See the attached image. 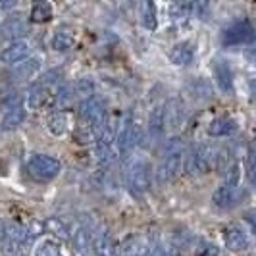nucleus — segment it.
<instances>
[{
    "label": "nucleus",
    "mask_w": 256,
    "mask_h": 256,
    "mask_svg": "<svg viewBox=\"0 0 256 256\" xmlns=\"http://www.w3.org/2000/svg\"><path fill=\"white\" fill-rule=\"evenodd\" d=\"M185 166V144L181 139L174 137L166 142L160 162L154 170V181L158 185H168L183 172Z\"/></svg>",
    "instance_id": "nucleus-1"
},
{
    "label": "nucleus",
    "mask_w": 256,
    "mask_h": 256,
    "mask_svg": "<svg viewBox=\"0 0 256 256\" xmlns=\"http://www.w3.org/2000/svg\"><path fill=\"white\" fill-rule=\"evenodd\" d=\"M126 185L135 196H141L152 185V166L144 156H135L126 164Z\"/></svg>",
    "instance_id": "nucleus-2"
},
{
    "label": "nucleus",
    "mask_w": 256,
    "mask_h": 256,
    "mask_svg": "<svg viewBox=\"0 0 256 256\" xmlns=\"http://www.w3.org/2000/svg\"><path fill=\"white\" fill-rule=\"evenodd\" d=\"M220 154H222V150L212 146V144H208V142L194 144L189 156H187L185 170L191 176H204V174H208V172H212V170H216L220 166Z\"/></svg>",
    "instance_id": "nucleus-3"
},
{
    "label": "nucleus",
    "mask_w": 256,
    "mask_h": 256,
    "mask_svg": "<svg viewBox=\"0 0 256 256\" xmlns=\"http://www.w3.org/2000/svg\"><path fill=\"white\" fill-rule=\"evenodd\" d=\"M26 170L29 178L37 183H48V181L56 180L62 172V162L54 156L48 154H31L27 158Z\"/></svg>",
    "instance_id": "nucleus-4"
},
{
    "label": "nucleus",
    "mask_w": 256,
    "mask_h": 256,
    "mask_svg": "<svg viewBox=\"0 0 256 256\" xmlns=\"http://www.w3.org/2000/svg\"><path fill=\"white\" fill-rule=\"evenodd\" d=\"M224 46H248L256 42V29L248 20H237L222 31Z\"/></svg>",
    "instance_id": "nucleus-5"
},
{
    "label": "nucleus",
    "mask_w": 256,
    "mask_h": 256,
    "mask_svg": "<svg viewBox=\"0 0 256 256\" xmlns=\"http://www.w3.org/2000/svg\"><path fill=\"white\" fill-rule=\"evenodd\" d=\"M137 142V129H135V116L133 112H126L120 118L118 133H116V150L122 156H128V152Z\"/></svg>",
    "instance_id": "nucleus-6"
},
{
    "label": "nucleus",
    "mask_w": 256,
    "mask_h": 256,
    "mask_svg": "<svg viewBox=\"0 0 256 256\" xmlns=\"http://www.w3.org/2000/svg\"><path fill=\"white\" fill-rule=\"evenodd\" d=\"M27 239V230L20 224V222H10L4 224L2 230V239H0V248L4 256H16L18 250L22 248V244Z\"/></svg>",
    "instance_id": "nucleus-7"
},
{
    "label": "nucleus",
    "mask_w": 256,
    "mask_h": 256,
    "mask_svg": "<svg viewBox=\"0 0 256 256\" xmlns=\"http://www.w3.org/2000/svg\"><path fill=\"white\" fill-rule=\"evenodd\" d=\"M152 246L154 244L148 241V237L133 233V235H128V237L122 241V246H120L118 254L120 256H150Z\"/></svg>",
    "instance_id": "nucleus-8"
},
{
    "label": "nucleus",
    "mask_w": 256,
    "mask_h": 256,
    "mask_svg": "<svg viewBox=\"0 0 256 256\" xmlns=\"http://www.w3.org/2000/svg\"><path fill=\"white\" fill-rule=\"evenodd\" d=\"M90 252H92V256H120L110 233H108V230H104L102 226H92Z\"/></svg>",
    "instance_id": "nucleus-9"
},
{
    "label": "nucleus",
    "mask_w": 256,
    "mask_h": 256,
    "mask_svg": "<svg viewBox=\"0 0 256 256\" xmlns=\"http://www.w3.org/2000/svg\"><path fill=\"white\" fill-rule=\"evenodd\" d=\"M246 196V192L241 187H230V185H220L218 189L212 194V202L222 210H228L237 206Z\"/></svg>",
    "instance_id": "nucleus-10"
},
{
    "label": "nucleus",
    "mask_w": 256,
    "mask_h": 256,
    "mask_svg": "<svg viewBox=\"0 0 256 256\" xmlns=\"http://www.w3.org/2000/svg\"><path fill=\"white\" fill-rule=\"evenodd\" d=\"M31 54V44L27 40H14L0 50V62L6 66H18Z\"/></svg>",
    "instance_id": "nucleus-11"
},
{
    "label": "nucleus",
    "mask_w": 256,
    "mask_h": 256,
    "mask_svg": "<svg viewBox=\"0 0 256 256\" xmlns=\"http://www.w3.org/2000/svg\"><path fill=\"white\" fill-rule=\"evenodd\" d=\"M214 79L218 83V89L224 92V94H233L235 92V77H233V68L228 60L224 58H218L214 66Z\"/></svg>",
    "instance_id": "nucleus-12"
},
{
    "label": "nucleus",
    "mask_w": 256,
    "mask_h": 256,
    "mask_svg": "<svg viewBox=\"0 0 256 256\" xmlns=\"http://www.w3.org/2000/svg\"><path fill=\"white\" fill-rule=\"evenodd\" d=\"M224 243L230 250H246L250 246V239L246 235V231L241 230L239 226H231V228H226L224 231Z\"/></svg>",
    "instance_id": "nucleus-13"
},
{
    "label": "nucleus",
    "mask_w": 256,
    "mask_h": 256,
    "mask_svg": "<svg viewBox=\"0 0 256 256\" xmlns=\"http://www.w3.org/2000/svg\"><path fill=\"white\" fill-rule=\"evenodd\" d=\"M237 122L230 118V116H220V118H214L210 124H208V135L210 137H230L237 131Z\"/></svg>",
    "instance_id": "nucleus-14"
},
{
    "label": "nucleus",
    "mask_w": 256,
    "mask_h": 256,
    "mask_svg": "<svg viewBox=\"0 0 256 256\" xmlns=\"http://www.w3.org/2000/svg\"><path fill=\"white\" fill-rule=\"evenodd\" d=\"M194 56H196V50L189 40H183V42H178L174 44V48L170 50V60L176 66H189L194 62Z\"/></svg>",
    "instance_id": "nucleus-15"
},
{
    "label": "nucleus",
    "mask_w": 256,
    "mask_h": 256,
    "mask_svg": "<svg viewBox=\"0 0 256 256\" xmlns=\"http://www.w3.org/2000/svg\"><path fill=\"white\" fill-rule=\"evenodd\" d=\"M166 108L160 104L156 106L150 114V120H148V131H150V137L152 139H160L166 131Z\"/></svg>",
    "instance_id": "nucleus-16"
},
{
    "label": "nucleus",
    "mask_w": 256,
    "mask_h": 256,
    "mask_svg": "<svg viewBox=\"0 0 256 256\" xmlns=\"http://www.w3.org/2000/svg\"><path fill=\"white\" fill-rule=\"evenodd\" d=\"M26 116H27V112H26V104L24 102L8 108V112H6L4 120H2V129H4V131H12V129L20 128V126L24 124Z\"/></svg>",
    "instance_id": "nucleus-17"
},
{
    "label": "nucleus",
    "mask_w": 256,
    "mask_h": 256,
    "mask_svg": "<svg viewBox=\"0 0 256 256\" xmlns=\"http://www.w3.org/2000/svg\"><path fill=\"white\" fill-rule=\"evenodd\" d=\"M50 46L56 52H68L76 46V37L68 29H56L50 38Z\"/></svg>",
    "instance_id": "nucleus-18"
},
{
    "label": "nucleus",
    "mask_w": 256,
    "mask_h": 256,
    "mask_svg": "<svg viewBox=\"0 0 256 256\" xmlns=\"http://www.w3.org/2000/svg\"><path fill=\"white\" fill-rule=\"evenodd\" d=\"M40 72V60L38 58H27L22 64L14 66L12 79H31Z\"/></svg>",
    "instance_id": "nucleus-19"
},
{
    "label": "nucleus",
    "mask_w": 256,
    "mask_h": 256,
    "mask_svg": "<svg viewBox=\"0 0 256 256\" xmlns=\"http://www.w3.org/2000/svg\"><path fill=\"white\" fill-rule=\"evenodd\" d=\"M68 124H70L68 114H66L64 110H56L54 114L48 116V120H46V129L50 131L54 137H62L66 133V129H68Z\"/></svg>",
    "instance_id": "nucleus-20"
},
{
    "label": "nucleus",
    "mask_w": 256,
    "mask_h": 256,
    "mask_svg": "<svg viewBox=\"0 0 256 256\" xmlns=\"http://www.w3.org/2000/svg\"><path fill=\"white\" fill-rule=\"evenodd\" d=\"M54 12H52V6L48 2H35L31 6V12H29V22L33 24H46L50 22Z\"/></svg>",
    "instance_id": "nucleus-21"
},
{
    "label": "nucleus",
    "mask_w": 256,
    "mask_h": 256,
    "mask_svg": "<svg viewBox=\"0 0 256 256\" xmlns=\"http://www.w3.org/2000/svg\"><path fill=\"white\" fill-rule=\"evenodd\" d=\"M139 10H141V22H142V26L146 27L148 31H156V27H158L156 4H154V2H150V0H144V2H141Z\"/></svg>",
    "instance_id": "nucleus-22"
},
{
    "label": "nucleus",
    "mask_w": 256,
    "mask_h": 256,
    "mask_svg": "<svg viewBox=\"0 0 256 256\" xmlns=\"http://www.w3.org/2000/svg\"><path fill=\"white\" fill-rule=\"evenodd\" d=\"M33 256H64V252H62V246H60L58 241H54V239H40L35 244Z\"/></svg>",
    "instance_id": "nucleus-23"
},
{
    "label": "nucleus",
    "mask_w": 256,
    "mask_h": 256,
    "mask_svg": "<svg viewBox=\"0 0 256 256\" xmlns=\"http://www.w3.org/2000/svg\"><path fill=\"white\" fill-rule=\"evenodd\" d=\"M44 230L50 231L52 235L62 237V239H72V230L62 218H48L44 222Z\"/></svg>",
    "instance_id": "nucleus-24"
},
{
    "label": "nucleus",
    "mask_w": 256,
    "mask_h": 256,
    "mask_svg": "<svg viewBox=\"0 0 256 256\" xmlns=\"http://www.w3.org/2000/svg\"><path fill=\"white\" fill-rule=\"evenodd\" d=\"M26 20L22 14H16L12 18H8V22L4 24V29H6V35L8 37H16L20 33H26Z\"/></svg>",
    "instance_id": "nucleus-25"
},
{
    "label": "nucleus",
    "mask_w": 256,
    "mask_h": 256,
    "mask_svg": "<svg viewBox=\"0 0 256 256\" xmlns=\"http://www.w3.org/2000/svg\"><path fill=\"white\" fill-rule=\"evenodd\" d=\"M244 172H246V178L248 183L256 189V152L254 150H248L246 154V162H244Z\"/></svg>",
    "instance_id": "nucleus-26"
},
{
    "label": "nucleus",
    "mask_w": 256,
    "mask_h": 256,
    "mask_svg": "<svg viewBox=\"0 0 256 256\" xmlns=\"http://www.w3.org/2000/svg\"><path fill=\"white\" fill-rule=\"evenodd\" d=\"M196 256H220V250L216 248V244L204 243L196 250Z\"/></svg>",
    "instance_id": "nucleus-27"
},
{
    "label": "nucleus",
    "mask_w": 256,
    "mask_h": 256,
    "mask_svg": "<svg viewBox=\"0 0 256 256\" xmlns=\"http://www.w3.org/2000/svg\"><path fill=\"white\" fill-rule=\"evenodd\" d=\"M244 220L250 224V230H252V233L256 235V212H246V214H244Z\"/></svg>",
    "instance_id": "nucleus-28"
},
{
    "label": "nucleus",
    "mask_w": 256,
    "mask_h": 256,
    "mask_svg": "<svg viewBox=\"0 0 256 256\" xmlns=\"http://www.w3.org/2000/svg\"><path fill=\"white\" fill-rule=\"evenodd\" d=\"M150 256H168V252H166V248L162 246V244H154L152 246V252H150Z\"/></svg>",
    "instance_id": "nucleus-29"
},
{
    "label": "nucleus",
    "mask_w": 256,
    "mask_h": 256,
    "mask_svg": "<svg viewBox=\"0 0 256 256\" xmlns=\"http://www.w3.org/2000/svg\"><path fill=\"white\" fill-rule=\"evenodd\" d=\"M248 90H250V98H252V102L256 106V79H250L248 81Z\"/></svg>",
    "instance_id": "nucleus-30"
},
{
    "label": "nucleus",
    "mask_w": 256,
    "mask_h": 256,
    "mask_svg": "<svg viewBox=\"0 0 256 256\" xmlns=\"http://www.w3.org/2000/svg\"><path fill=\"white\" fill-rule=\"evenodd\" d=\"M14 4L12 2H0V12H2V10H8V8H12Z\"/></svg>",
    "instance_id": "nucleus-31"
},
{
    "label": "nucleus",
    "mask_w": 256,
    "mask_h": 256,
    "mask_svg": "<svg viewBox=\"0 0 256 256\" xmlns=\"http://www.w3.org/2000/svg\"><path fill=\"white\" fill-rule=\"evenodd\" d=\"M246 56H248V58H250V60H252V62H254V64H256V50L246 52Z\"/></svg>",
    "instance_id": "nucleus-32"
},
{
    "label": "nucleus",
    "mask_w": 256,
    "mask_h": 256,
    "mask_svg": "<svg viewBox=\"0 0 256 256\" xmlns=\"http://www.w3.org/2000/svg\"><path fill=\"white\" fill-rule=\"evenodd\" d=\"M2 230H4V222L0 220V239H2Z\"/></svg>",
    "instance_id": "nucleus-33"
},
{
    "label": "nucleus",
    "mask_w": 256,
    "mask_h": 256,
    "mask_svg": "<svg viewBox=\"0 0 256 256\" xmlns=\"http://www.w3.org/2000/svg\"><path fill=\"white\" fill-rule=\"evenodd\" d=\"M254 152H256V148H254Z\"/></svg>",
    "instance_id": "nucleus-34"
}]
</instances>
